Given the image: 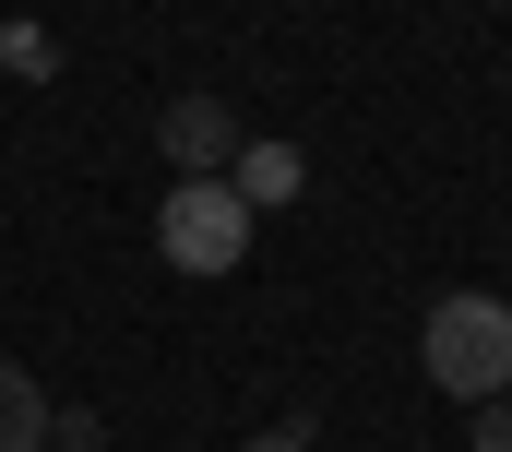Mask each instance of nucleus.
<instances>
[{
	"label": "nucleus",
	"mask_w": 512,
	"mask_h": 452,
	"mask_svg": "<svg viewBox=\"0 0 512 452\" xmlns=\"http://www.w3.org/2000/svg\"><path fill=\"white\" fill-rule=\"evenodd\" d=\"M417 369L453 393V405H489V393H512V310L501 298H441L429 322H417Z\"/></svg>",
	"instance_id": "nucleus-1"
},
{
	"label": "nucleus",
	"mask_w": 512,
	"mask_h": 452,
	"mask_svg": "<svg viewBox=\"0 0 512 452\" xmlns=\"http://www.w3.org/2000/svg\"><path fill=\"white\" fill-rule=\"evenodd\" d=\"M155 250H167L179 274H239V262H251V203H239L227 179H179V191L155 203Z\"/></svg>",
	"instance_id": "nucleus-2"
},
{
	"label": "nucleus",
	"mask_w": 512,
	"mask_h": 452,
	"mask_svg": "<svg viewBox=\"0 0 512 452\" xmlns=\"http://www.w3.org/2000/svg\"><path fill=\"white\" fill-rule=\"evenodd\" d=\"M155 143H167V167H179V179H227L251 131H239V108H227V96H167Z\"/></svg>",
	"instance_id": "nucleus-3"
},
{
	"label": "nucleus",
	"mask_w": 512,
	"mask_h": 452,
	"mask_svg": "<svg viewBox=\"0 0 512 452\" xmlns=\"http://www.w3.org/2000/svg\"><path fill=\"white\" fill-rule=\"evenodd\" d=\"M298 179H310V155H298V143H239V167H227V191H239V203H298Z\"/></svg>",
	"instance_id": "nucleus-4"
},
{
	"label": "nucleus",
	"mask_w": 512,
	"mask_h": 452,
	"mask_svg": "<svg viewBox=\"0 0 512 452\" xmlns=\"http://www.w3.org/2000/svg\"><path fill=\"white\" fill-rule=\"evenodd\" d=\"M48 417H60V405L36 393V369L0 357V452H48Z\"/></svg>",
	"instance_id": "nucleus-5"
},
{
	"label": "nucleus",
	"mask_w": 512,
	"mask_h": 452,
	"mask_svg": "<svg viewBox=\"0 0 512 452\" xmlns=\"http://www.w3.org/2000/svg\"><path fill=\"white\" fill-rule=\"evenodd\" d=\"M465 452H512V393H489V405H477V441Z\"/></svg>",
	"instance_id": "nucleus-6"
},
{
	"label": "nucleus",
	"mask_w": 512,
	"mask_h": 452,
	"mask_svg": "<svg viewBox=\"0 0 512 452\" xmlns=\"http://www.w3.org/2000/svg\"><path fill=\"white\" fill-rule=\"evenodd\" d=\"M239 452H310V429H262V441H239Z\"/></svg>",
	"instance_id": "nucleus-7"
}]
</instances>
